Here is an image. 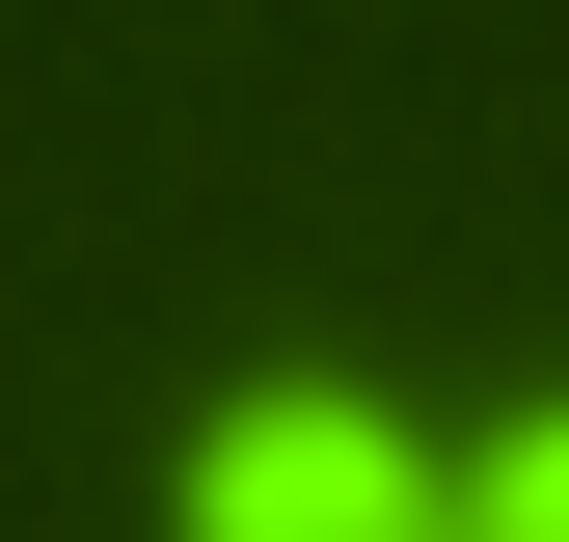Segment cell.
<instances>
[{"instance_id":"1","label":"cell","mask_w":569,"mask_h":542,"mask_svg":"<svg viewBox=\"0 0 569 542\" xmlns=\"http://www.w3.org/2000/svg\"><path fill=\"white\" fill-rule=\"evenodd\" d=\"M163 542H461V434L380 380H218L163 461Z\"/></svg>"},{"instance_id":"2","label":"cell","mask_w":569,"mask_h":542,"mask_svg":"<svg viewBox=\"0 0 569 542\" xmlns=\"http://www.w3.org/2000/svg\"><path fill=\"white\" fill-rule=\"evenodd\" d=\"M461 542H569V380L542 406H461Z\"/></svg>"}]
</instances>
